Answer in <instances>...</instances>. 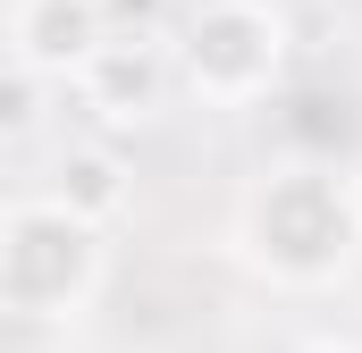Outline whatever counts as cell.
Returning <instances> with one entry per match:
<instances>
[{"instance_id": "ba28073f", "label": "cell", "mask_w": 362, "mask_h": 353, "mask_svg": "<svg viewBox=\"0 0 362 353\" xmlns=\"http://www.w3.org/2000/svg\"><path fill=\"white\" fill-rule=\"evenodd\" d=\"M93 8L110 34H152V17H160V0H93Z\"/></svg>"}, {"instance_id": "7a4b0ae2", "label": "cell", "mask_w": 362, "mask_h": 353, "mask_svg": "<svg viewBox=\"0 0 362 353\" xmlns=\"http://www.w3.org/2000/svg\"><path fill=\"white\" fill-rule=\"evenodd\" d=\"M286 51L295 25L278 0H194L169 42V76L202 109H253L286 85Z\"/></svg>"}, {"instance_id": "9c48e42d", "label": "cell", "mask_w": 362, "mask_h": 353, "mask_svg": "<svg viewBox=\"0 0 362 353\" xmlns=\"http://www.w3.org/2000/svg\"><path fill=\"white\" fill-rule=\"evenodd\" d=\"M303 353H362V345H337V337H329V345H303Z\"/></svg>"}, {"instance_id": "3957f363", "label": "cell", "mask_w": 362, "mask_h": 353, "mask_svg": "<svg viewBox=\"0 0 362 353\" xmlns=\"http://www.w3.org/2000/svg\"><path fill=\"white\" fill-rule=\"evenodd\" d=\"M101 294V236L59 202H8L0 210V311L17 320H76Z\"/></svg>"}, {"instance_id": "8992f818", "label": "cell", "mask_w": 362, "mask_h": 353, "mask_svg": "<svg viewBox=\"0 0 362 353\" xmlns=\"http://www.w3.org/2000/svg\"><path fill=\"white\" fill-rule=\"evenodd\" d=\"M42 202H59L68 219H85L93 236H101V227L135 202V169H127L110 143H68L59 169H51V193H42Z\"/></svg>"}, {"instance_id": "52a82bcc", "label": "cell", "mask_w": 362, "mask_h": 353, "mask_svg": "<svg viewBox=\"0 0 362 353\" xmlns=\"http://www.w3.org/2000/svg\"><path fill=\"white\" fill-rule=\"evenodd\" d=\"M34 126H42V76L17 68V59H0V143H17Z\"/></svg>"}, {"instance_id": "6da1fadb", "label": "cell", "mask_w": 362, "mask_h": 353, "mask_svg": "<svg viewBox=\"0 0 362 353\" xmlns=\"http://www.w3.org/2000/svg\"><path fill=\"white\" fill-rule=\"evenodd\" d=\"M236 253L286 294H329L362 261V185L337 160H278L236 193Z\"/></svg>"}, {"instance_id": "5b68a950", "label": "cell", "mask_w": 362, "mask_h": 353, "mask_svg": "<svg viewBox=\"0 0 362 353\" xmlns=\"http://www.w3.org/2000/svg\"><path fill=\"white\" fill-rule=\"evenodd\" d=\"M101 42H110V25L93 0H17L8 8V59L34 68L42 85H76Z\"/></svg>"}, {"instance_id": "277c9868", "label": "cell", "mask_w": 362, "mask_h": 353, "mask_svg": "<svg viewBox=\"0 0 362 353\" xmlns=\"http://www.w3.org/2000/svg\"><path fill=\"white\" fill-rule=\"evenodd\" d=\"M76 92H85V109H101L110 126H152V118L169 109V92H177L169 42H152V34H110L85 59Z\"/></svg>"}]
</instances>
